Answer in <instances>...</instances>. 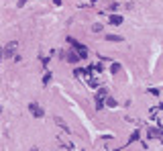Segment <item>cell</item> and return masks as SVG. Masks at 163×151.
Here are the masks:
<instances>
[{"instance_id": "cell-9", "label": "cell", "mask_w": 163, "mask_h": 151, "mask_svg": "<svg viewBox=\"0 0 163 151\" xmlns=\"http://www.w3.org/2000/svg\"><path fill=\"white\" fill-rule=\"evenodd\" d=\"M106 104H108L110 108H116V104H118V102H116V100H114L112 96H108V98H106Z\"/></svg>"}, {"instance_id": "cell-12", "label": "cell", "mask_w": 163, "mask_h": 151, "mask_svg": "<svg viewBox=\"0 0 163 151\" xmlns=\"http://www.w3.org/2000/svg\"><path fill=\"white\" fill-rule=\"evenodd\" d=\"M110 72H112V74H118V72H120V66H118V63H112V66H110Z\"/></svg>"}, {"instance_id": "cell-11", "label": "cell", "mask_w": 163, "mask_h": 151, "mask_svg": "<svg viewBox=\"0 0 163 151\" xmlns=\"http://www.w3.org/2000/svg\"><path fill=\"white\" fill-rule=\"evenodd\" d=\"M106 41H116L118 43V41H122V37L120 35H106Z\"/></svg>"}, {"instance_id": "cell-19", "label": "cell", "mask_w": 163, "mask_h": 151, "mask_svg": "<svg viewBox=\"0 0 163 151\" xmlns=\"http://www.w3.org/2000/svg\"><path fill=\"white\" fill-rule=\"evenodd\" d=\"M31 151H37V149H35V147H33V149H31Z\"/></svg>"}, {"instance_id": "cell-6", "label": "cell", "mask_w": 163, "mask_h": 151, "mask_svg": "<svg viewBox=\"0 0 163 151\" xmlns=\"http://www.w3.org/2000/svg\"><path fill=\"white\" fill-rule=\"evenodd\" d=\"M147 137H151V139H163V131H157V129H149V131H147Z\"/></svg>"}, {"instance_id": "cell-7", "label": "cell", "mask_w": 163, "mask_h": 151, "mask_svg": "<svg viewBox=\"0 0 163 151\" xmlns=\"http://www.w3.org/2000/svg\"><path fill=\"white\" fill-rule=\"evenodd\" d=\"M55 123H57V127H61V129H65V133H69V127L65 125V120H63L61 116H55Z\"/></svg>"}, {"instance_id": "cell-10", "label": "cell", "mask_w": 163, "mask_h": 151, "mask_svg": "<svg viewBox=\"0 0 163 151\" xmlns=\"http://www.w3.org/2000/svg\"><path fill=\"white\" fill-rule=\"evenodd\" d=\"M139 137H141V131H135V133H133V135L128 137V143H135V141H137Z\"/></svg>"}, {"instance_id": "cell-17", "label": "cell", "mask_w": 163, "mask_h": 151, "mask_svg": "<svg viewBox=\"0 0 163 151\" xmlns=\"http://www.w3.org/2000/svg\"><path fill=\"white\" fill-rule=\"evenodd\" d=\"M90 2H96V0H84V4H90Z\"/></svg>"}, {"instance_id": "cell-14", "label": "cell", "mask_w": 163, "mask_h": 151, "mask_svg": "<svg viewBox=\"0 0 163 151\" xmlns=\"http://www.w3.org/2000/svg\"><path fill=\"white\" fill-rule=\"evenodd\" d=\"M92 31H94V33H100V31H102V25H94Z\"/></svg>"}, {"instance_id": "cell-18", "label": "cell", "mask_w": 163, "mask_h": 151, "mask_svg": "<svg viewBox=\"0 0 163 151\" xmlns=\"http://www.w3.org/2000/svg\"><path fill=\"white\" fill-rule=\"evenodd\" d=\"M53 2H55V4H61V0H53Z\"/></svg>"}, {"instance_id": "cell-4", "label": "cell", "mask_w": 163, "mask_h": 151, "mask_svg": "<svg viewBox=\"0 0 163 151\" xmlns=\"http://www.w3.org/2000/svg\"><path fill=\"white\" fill-rule=\"evenodd\" d=\"M29 110H31V114H33L35 118H41V116L45 114V110L41 108V106L37 104V102H31V104H29Z\"/></svg>"}, {"instance_id": "cell-15", "label": "cell", "mask_w": 163, "mask_h": 151, "mask_svg": "<svg viewBox=\"0 0 163 151\" xmlns=\"http://www.w3.org/2000/svg\"><path fill=\"white\" fill-rule=\"evenodd\" d=\"M88 84H90V86H92V88H96V86H98V82H96V80H94V78H90V80H88Z\"/></svg>"}, {"instance_id": "cell-2", "label": "cell", "mask_w": 163, "mask_h": 151, "mask_svg": "<svg viewBox=\"0 0 163 151\" xmlns=\"http://www.w3.org/2000/svg\"><path fill=\"white\" fill-rule=\"evenodd\" d=\"M104 98H108V90H106V88H100L98 94H96V108H98V110L104 108Z\"/></svg>"}, {"instance_id": "cell-8", "label": "cell", "mask_w": 163, "mask_h": 151, "mask_svg": "<svg viewBox=\"0 0 163 151\" xmlns=\"http://www.w3.org/2000/svg\"><path fill=\"white\" fill-rule=\"evenodd\" d=\"M122 21H124V19H122L120 14H112V16H110V25H122Z\"/></svg>"}, {"instance_id": "cell-5", "label": "cell", "mask_w": 163, "mask_h": 151, "mask_svg": "<svg viewBox=\"0 0 163 151\" xmlns=\"http://www.w3.org/2000/svg\"><path fill=\"white\" fill-rule=\"evenodd\" d=\"M16 47H18V43H16V41H10V43H8V45L4 47V57H12V55H14V49H16ZM14 57H16V55H14Z\"/></svg>"}, {"instance_id": "cell-13", "label": "cell", "mask_w": 163, "mask_h": 151, "mask_svg": "<svg viewBox=\"0 0 163 151\" xmlns=\"http://www.w3.org/2000/svg\"><path fill=\"white\" fill-rule=\"evenodd\" d=\"M49 82H51V72H47L45 78H43V84H49Z\"/></svg>"}, {"instance_id": "cell-16", "label": "cell", "mask_w": 163, "mask_h": 151, "mask_svg": "<svg viewBox=\"0 0 163 151\" xmlns=\"http://www.w3.org/2000/svg\"><path fill=\"white\" fill-rule=\"evenodd\" d=\"M27 2H29V0H18V2H16V6H18V8H23Z\"/></svg>"}, {"instance_id": "cell-3", "label": "cell", "mask_w": 163, "mask_h": 151, "mask_svg": "<svg viewBox=\"0 0 163 151\" xmlns=\"http://www.w3.org/2000/svg\"><path fill=\"white\" fill-rule=\"evenodd\" d=\"M61 57H63V59H67L69 63H78V61L82 59V55L78 53V51H63V53H61Z\"/></svg>"}, {"instance_id": "cell-1", "label": "cell", "mask_w": 163, "mask_h": 151, "mask_svg": "<svg viewBox=\"0 0 163 151\" xmlns=\"http://www.w3.org/2000/svg\"><path fill=\"white\" fill-rule=\"evenodd\" d=\"M67 43H69V45L74 47V51H78V53H80V55H82V59H86V57H88V47H86V45L78 43V41H76L74 37H67Z\"/></svg>"}]
</instances>
